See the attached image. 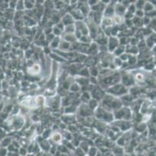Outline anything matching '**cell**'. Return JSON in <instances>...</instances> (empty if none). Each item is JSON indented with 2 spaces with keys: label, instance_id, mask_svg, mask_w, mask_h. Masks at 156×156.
Returning a JSON list of instances; mask_svg holds the SVG:
<instances>
[{
  "label": "cell",
  "instance_id": "36",
  "mask_svg": "<svg viewBox=\"0 0 156 156\" xmlns=\"http://www.w3.org/2000/svg\"><path fill=\"white\" fill-rule=\"evenodd\" d=\"M75 112V106H69L67 107L65 109V113H74Z\"/></svg>",
  "mask_w": 156,
  "mask_h": 156
},
{
  "label": "cell",
  "instance_id": "47",
  "mask_svg": "<svg viewBox=\"0 0 156 156\" xmlns=\"http://www.w3.org/2000/svg\"><path fill=\"white\" fill-rule=\"evenodd\" d=\"M74 27V26H72V24L68 26V27H69V28H71V27ZM68 27H67V28H68ZM66 31H68V29H66ZM74 31H75V29H72V30H71V29H69V31H67V32H68V33H69V32H73Z\"/></svg>",
  "mask_w": 156,
  "mask_h": 156
},
{
  "label": "cell",
  "instance_id": "17",
  "mask_svg": "<svg viewBox=\"0 0 156 156\" xmlns=\"http://www.w3.org/2000/svg\"><path fill=\"white\" fill-rule=\"evenodd\" d=\"M124 50H125V46L121 45V46H118L114 52H115V54L117 56H121L122 54L123 53Z\"/></svg>",
  "mask_w": 156,
  "mask_h": 156
},
{
  "label": "cell",
  "instance_id": "26",
  "mask_svg": "<svg viewBox=\"0 0 156 156\" xmlns=\"http://www.w3.org/2000/svg\"><path fill=\"white\" fill-rule=\"evenodd\" d=\"M58 152H59L61 154L62 153H66V152H68V148H66L65 145H60L58 147Z\"/></svg>",
  "mask_w": 156,
  "mask_h": 156
},
{
  "label": "cell",
  "instance_id": "34",
  "mask_svg": "<svg viewBox=\"0 0 156 156\" xmlns=\"http://www.w3.org/2000/svg\"><path fill=\"white\" fill-rule=\"evenodd\" d=\"M145 16L146 17H156V10H153L152 11H151V12L149 13H145Z\"/></svg>",
  "mask_w": 156,
  "mask_h": 156
},
{
  "label": "cell",
  "instance_id": "37",
  "mask_svg": "<svg viewBox=\"0 0 156 156\" xmlns=\"http://www.w3.org/2000/svg\"><path fill=\"white\" fill-rule=\"evenodd\" d=\"M151 22V18L148 17H144L143 18V23H144V25H149Z\"/></svg>",
  "mask_w": 156,
  "mask_h": 156
},
{
  "label": "cell",
  "instance_id": "13",
  "mask_svg": "<svg viewBox=\"0 0 156 156\" xmlns=\"http://www.w3.org/2000/svg\"><path fill=\"white\" fill-rule=\"evenodd\" d=\"M146 127H146L145 123H138V125L136 126V130L138 132L142 133V132H144V130H145Z\"/></svg>",
  "mask_w": 156,
  "mask_h": 156
},
{
  "label": "cell",
  "instance_id": "43",
  "mask_svg": "<svg viewBox=\"0 0 156 156\" xmlns=\"http://www.w3.org/2000/svg\"><path fill=\"white\" fill-rule=\"evenodd\" d=\"M54 36L53 35V34H48L47 36V41H52V40H54Z\"/></svg>",
  "mask_w": 156,
  "mask_h": 156
},
{
  "label": "cell",
  "instance_id": "22",
  "mask_svg": "<svg viewBox=\"0 0 156 156\" xmlns=\"http://www.w3.org/2000/svg\"><path fill=\"white\" fill-rule=\"evenodd\" d=\"M97 154V148H94V147H91L89 149L88 155L89 156H96Z\"/></svg>",
  "mask_w": 156,
  "mask_h": 156
},
{
  "label": "cell",
  "instance_id": "29",
  "mask_svg": "<svg viewBox=\"0 0 156 156\" xmlns=\"http://www.w3.org/2000/svg\"><path fill=\"white\" fill-rule=\"evenodd\" d=\"M61 46H62V49H69L70 48V44L68 43V41H62L61 43Z\"/></svg>",
  "mask_w": 156,
  "mask_h": 156
},
{
  "label": "cell",
  "instance_id": "31",
  "mask_svg": "<svg viewBox=\"0 0 156 156\" xmlns=\"http://www.w3.org/2000/svg\"><path fill=\"white\" fill-rule=\"evenodd\" d=\"M53 140L56 142L61 141V140H62V135H61L60 134H58V133H57V134H54L53 136Z\"/></svg>",
  "mask_w": 156,
  "mask_h": 156
},
{
  "label": "cell",
  "instance_id": "32",
  "mask_svg": "<svg viewBox=\"0 0 156 156\" xmlns=\"http://www.w3.org/2000/svg\"><path fill=\"white\" fill-rule=\"evenodd\" d=\"M127 40H128V38H127V37H123L120 39L119 42L123 46H124V45H126L127 43H128V42H129V41H127Z\"/></svg>",
  "mask_w": 156,
  "mask_h": 156
},
{
  "label": "cell",
  "instance_id": "28",
  "mask_svg": "<svg viewBox=\"0 0 156 156\" xmlns=\"http://www.w3.org/2000/svg\"><path fill=\"white\" fill-rule=\"evenodd\" d=\"M136 17H139V18H143L144 17V12L141 10H137L135 12Z\"/></svg>",
  "mask_w": 156,
  "mask_h": 156
},
{
  "label": "cell",
  "instance_id": "44",
  "mask_svg": "<svg viewBox=\"0 0 156 156\" xmlns=\"http://www.w3.org/2000/svg\"><path fill=\"white\" fill-rule=\"evenodd\" d=\"M53 31H54V33L56 35H59L60 34H61V32H62V31H61L58 27H55V28L53 30Z\"/></svg>",
  "mask_w": 156,
  "mask_h": 156
},
{
  "label": "cell",
  "instance_id": "19",
  "mask_svg": "<svg viewBox=\"0 0 156 156\" xmlns=\"http://www.w3.org/2000/svg\"><path fill=\"white\" fill-rule=\"evenodd\" d=\"M89 107L92 110H93V109L96 108V107L97 106V101L95 100V99H90V101L89 102Z\"/></svg>",
  "mask_w": 156,
  "mask_h": 156
},
{
  "label": "cell",
  "instance_id": "24",
  "mask_svg": "<svg viewBox=\"0 0 156 156\" xmlns=\"http://www.w3.org/2000/svg\"><path fill=\"white\" fill-rule=\"evenodd\" d=\"M60 43V39L59 38H54L53 41H52V48H57L58 45H59Z\"/></svg>",
  "mask_w": 156,
  "mask_h": 156
},
{
  "label": "cell",
  "instance_id": "35",
  "mask_svg": "<svg viewBox=\"0 0 156 156\" xmlns=\"http://www.w3.org/2000/svg\"><path fill=\"white\" fill-rule=\"evenodd\" d=\"M129 52L132 54H138V47H136V46H131V47H130V51Z\"/></svg>",
  "mask_w": 156,
  "mask_h": 156
},
{
  "label": "cell",
  "instance_id": "11",
  "mask_svg": "<svg viewBox=\"0 0 156 156\" xmlns=\"http://www.w3.org/2000/svg\"><path fill=\"white\" fill-rule=\"evenodd\" d=\"M88 49H89L88 51H87V52H88L89 54H93V52L97 51V49H98V46H97V43H93L90 46H89V47L88 48Z\"/></svg>",
  "mask_w": 156,
  "mask_h": 156
},
{
  "label": "cell",
  "instance_id": "12",
  "mask_svg": "<svg viewBox=\"0 0 156 156\" xmlns=\"http://www.w3.org/2000/svg\"><path fill=\"white\" fill-rule=\"evenodd\" d=\"M80 100L82 101V102H89L90 101V95L87 92H84L82 94V95L81 96Z\"/></svg>",
  "mask_w": 156,
  "mask_h": 156
},
{
  "label": "cell",
  "instance_id": "25",
  "mask_svg": "<svg viewBox=\"0 0 156 156\" xmlns=\"http://www.w3.org/2000/svg\"><path fill=\"white\" fill-rule=\"evenodd\" d=\"M79 75H82V76L87 77L89 76V71L87 68H83L82 70L79 71Z\"/></svg>",
  "mask_w": 156,
  "mask_h": 156
},
{
  "label": "cell",
  "instance_id": "21",
  "mask_svg": "<svg viewBox=\"0 0 156 156\" xmlns=\"http://www.w3.org/2000/svg\"><path fill=\"white\" fill-rule=\"evenodd\" d=\"M65 39L66 41H71V42H74L75 41V36L73 35H72V34H68V35H67V36H65Z\"/></svg>",
  "mask_w": 156,
  "mask_h": 156
},
{
  "label": "cell",
  "instance_id": "41",
  "mask_svg": "<svg viewBox=\"0 0 156 156\" xmlns=\"http://www.w3.org/2000/svg\"><path fill=\"white\" fill-rule=\"evenodd\" d=\"M150 38H152V40L153 41V42L155 43V45H156V33L155 32H154V31H153V32L152 33V35H150Z\"/></svg>",
  "mask_w": 156,
  "mask_h": 156
},
{
  "label": "cell",
  "instance_id": "39",
  "mask_svg": "<svg viewBox=\"0 0 156 156\" xmlns=\"http://www.w3.org/2000/svg\"><path fill=\"white\" fill-rule=\"evenodd\" d=\"M7 155V150L6 148H1L0 149V156H6Z\"/></svg>",
  "mask_w": 156,
  "mask_h": 156
},
{
  "label": "cell",
  "instance_id": "40",
  "mask_svg": "<svg viewBox=\"0 0 156 156\" xmlns=\"http://www.w3.org/2000/svg\"><path fill=\"white\" fill-rule=\"evenodd\" d=\"M49 134H51V130H46L45 131H44V133L43 134V139L44 138H47L48 137H49Z\"/></svg>",
  "mask_w": 156,
  "mask_h": 156
},
{
  "label": "cell",
  "instance_id": "27",
  "mask_svg": "<svg viewBox=\"0 0 156 156\" xmlns=\"http://www.w3.org/2000/svg\"><path fill=\"white\" fill-rule=\"evenodd\" d=\"M98 72H99V71H98V70L97 69V67H95V66H93V67H91L90 73H89V74H90L91 75H92V76L97 77V75L99 74Z\"/></svg>",
  "mask_w": 156,
  "mask_h": 156
},
{
  "label": "cell",
  "instance_id": "38",
  "mask_svg": "<svg viewBox=\"0 0 156 156\" xmlns=\"http://www.w3.org/2000/svg\"><path fill=\"white\" fill-rule=\"evenodd\" d=\"M30 2H29V1H26V2H24V6L27 9V10H30L31 7L33 6V5L31 4Z\"/></svg>",
  "mask_w": 156,
  "mask_h": 156
},
{
  "label": "cell",
  "instance_id": "18",
  "mask_svg": "<svg viewBox=\"0 0 156 156\" xmlns=\"http://www.w3.org/2000/svg\"><path fill=\"white\" fill-rule=\"evenodd\" d=\"M144 4H145V1H137L134 5H135L136 6V9L141 10H143Z\"/></svg>",
  "mask_w": 156,
  "mask_h": 156
},
{
  "label": "cell",
  "instance_id": "46",
  "mask_svg": "<svg viewBox=\"0 0 156 156\" xmlns=\"http://www.w3.org/2000/svg\"><path fill=\"white\" fill-rule=\"evenodd\" d=\"M119 152V151H118V148H117V147H116L115 149H114V151H113V152H114L115 154H117V152ZM117 154L118 155L123 154V148H120V152L119 153H117Z\"/></svg>",
  "mask_w": 156,
  "mask_h": 156
},
{
  "label": "cell",
  "instance_id": "14",
  "mask_svg": "<svg viewBox=\"0 0 156 156\" xmlns=\"http://www.w3.org/2000/svg\"><path fill=\"white\" fill-rule=\"evenodd\" d=\"M145 45H146V46L148 48V49H153V47L155 45L154 42H153V41L152 40V38H150V36H148V37L146 38Z\"/></svg>",
  "mask_w": 156,
  "mask_h": 156
},
{
  "label": "cell",
  "instance_id": "9",
  "mask_svg": "<svg viewBox=\"0 0 156 156\" xmlns=\"http://www.w3.org/2000/svg\"><path fill=\"white\" fill-rule=\"evenodd\" d=\"M113 12H114V8H113V6H107V9H105V16L108 18L109 17L112 16Z\"/></svg>",
  "mask_w": 156,
  "mask_h": 156
},
{
  "label": "cell",
  "instance_id": "2",
  "mask_svg": "<svg viewBox=\"0 0 156 156\" xmlns=\"http://www.w3.org/2000/svg\"><path fill=\"white\" fill-rule=\"evenodd\" d=\"M92 96L95 100L102 99L105 97V91L99 88H96L92 91Z\"/></svg>",
  "mask_w": 156,
  "mask_h": 156
},
{
  "label": "cell",
  "instance_id": "8",
  "mask_svg": "<svg viewBox=\"0 0 156 156\" xmlns=\"http://www.w3.org/2000/svg\"><path fill=\"white\" fill-rule=\"evenodd\" d=\"M40 145L41 146V148H42V149H43L44 152H49L50 151L51 145H50L49 143H48L47 141H45V140H43V141L41 142V144H40Z\"/></svg>",
  "mask_w": 156,
  "mask_h": 156
},
{
  "label": "cell",
  "instance_id": "15",
  "mask_svg": "<svg viewBox=\"0 0 156 156\" xmlns=\"http://www.w3.org/2000/svg\"><path fill=\"white\" fill-rule=\"evenodd\" d=\"M123 84L125 85H132L134 84L133 78H131L130 76H126L123 77Z\"/></svg>",
  "mask_w": 156,
  "mask_h": 156
},
{
  "label": "cell",
  "instance_id": "45",
  "mask_svg": "<svg viewBox=\"0 0 156 156\" xmlns=\"http://www.w3.org/2000/svg\"><path fill=\"white\" fill-rule=\"evenodd\" d=\"M120 60H124V61H126V60H128V55H127V53L122 54L121 56H120Z\"/></svg>",
  "mask_w": 156,
  "mask_h": 156
},
{
  "label": "cell",
  "instance_id": "10",
  "mask_svg": "<svg viewBox=\"0 0 156 156\" xmlns=\"http://www.w3.org/2000/svg\"><path fill=\"white\" fill-rule=\"evenodd\" d=\"M73 13V17L76 18L77 20H82L83 19V14L82 13L80 10H76L72 12Z\"/></svg>",
  "mask_w": 156,
  "mask_h": 156
},
{
  "label": "cell",
  "instance_id": "33",
  "mask_svg": "<svg viewBox=\"0 0 156 156\" xmlns=\"http://www.w3.org/2000/svg\"><path fill=\"white\" fill-rule=\"evenodd\" d=\"M155 64L152 63H147L145 64V66H144V68H145L146 70H153L155 69Z\"/></svg>",
  "mask_w": 156,
  "mask_h": 156
},
{
  "label": "cell",
  "instance_id": "16",
  "mask_svg": "<svg viewBox=\"0 0 156 156\" xmlns=\"http://www.w3.org/2000/svg\"><path fill=\"white\" fill-rule=\"evenodd\" d=\"M115 9L118 13H123L126 11V7L123 4H117Z\"/></svg>",
  "mask_w": 156,
  "mask_h": 156
},
{
  "label": "cell",
  "instance_id": "42",
  "mask_svg": "<svg viewBox=\"0 0 156 156\" xmlns=\"http://www.w3.org/2000/svg\"><path fill=\"white\" fill-rule=\"evenodd\" d=\"M9 144H10V139H9V138H7V139H5L4 141H3L2 146H3V147H6V145H9Z\"/></svg>",
  "mask_w": 156,
  "mask_h": 156
},
{
  "label": "cell",
  "instance_id": "30",
  "mask_svg": "<svg viewBox=\"0 0 156 156\" xmlns=\"http://www.w3.org/2000/svg\"><path fill=\"white\" fill-rule=\"evenodd\" d=\"M76 156H86V153L81 149L80 148H78L75 149Z\"/></svg>",
  "mask_w": 156,
  "mask_h": 156
},
{
  "label": "cell",
  "instance_id": "3",
  "mask_svg": "<svg viewBox=\"0 0 156 156\" xmlns=\"http://www.w3.org/2000/svg\"><path fill=\"white\" fill-rule=\"evenodd\" d=\"M119 40L115 37H110L109 39V51L113 52L118 47Z\"/></svg>",
  "mask_w": 156,
  "mask_h": 156
},
{
  "label": "cell",
  "instance_id": "23",
  "mask_svg": "<svg viewBox=\"0 0 156 156\" xmlns=\"http://www.w3.org/2000/svg\"><path fill=\"white\" fill-rule=\"evenodd\" d=\"M137 63V57L134 56H128V64L129 65H134Z\"/></svg>",
  "mask_w": 156,
  "mask_h": 156
},
{
  "label": "cell",
  "instance_id": "5",
  "mask_svg": "<svg viewBox=\"0 0 156 156\" xmlns=\"http://www.w3.org/2000/svg\"><path fill=\"white\" fill-rule=\"evenodd\" d=\"M63 24L66 25V26H69V25L73 24V18L70 14L65 15L63 17V21H62Z\"/></svg>",
  "mask_w": 156,
  "mask_h": 156
},
{
  "label": "cell",
  "instance_id": "20",
  "mask_svg": "<svg viewBox=\"0 0 156 156\" xmlns=\"http://www.w3.org/2000/svg\"><path fill=\"white\" fill-rule=\"evenodd\" d=\"M79 89H80V87L78 84H72L70 87V91L72 92H77L79 91Z\"/></svg>",
  "mask_w": 156,
  "mask_h": 156
},
{
  "label": "cell",
  "instance_id": "48",
  "mask_svg": "<svg viewBox=\"0 0 156 156\" xmlns=\"http://www.w3.org/2000/svg\"><path fill=\"white\" fill-rule=\"evenodd\" d=\"M60 156H68V154H66V153H62V154H61V155Z\"/></svg>",
  "mask_w": 156,
  "mask_h": 156
},
{
  "label": "cell",
  "instance_id": "6",
  "mask_svg": "<svg viewBox=\"0 0 156 156\" xmlns=\"http://www.w3.org/2000/svg\"><path fill=\"white\" fill-rule=\"evenodd\" d=\"M153 10H155V6H153L150 2H145L144 9H143V11L144 12V14L147 13L151 12V11H152Z\"/></svg>",
  "mask_w": 156,
  "mask_h": 156
},
{
  "label": "cell",
  "instance_id": "4",
  "mask_svg": "<svg viewBox=\"0 0 156 156\" xmlns=\"http://www.w3.org/2000/svg\"><path fill=\"white\" fill-rule=\"evenodd\" d=\"M93 113V111L89 107V105L84 104L80 107V114L82 116H89Z\"/></svg>",
  "mask_w": 156,
  "mask_h": 156
},
{
  "label": "cell",
  "instance_id": "1",
  "mask_svg": "<svg viewBox=\"0 0 156 156\" xmlns=\"http://www.w3.org/2000/svg\"><path fill=\"white\" fill-rule=\"evenodd\" d=\"M109 92L114 95H123L127 92V91L122 84H116L109 89Z\"/></svg>",
  "mask_w": 156,
  "mask_h": 156
},
{
  "label": "cell",
  "instance_id": "7",
  "mask_svg": "<svg viewBox=\"0 0 156 156\" xmlns=\"http://www.w3.org/2000/svg\"><path fill=\"white\" fill-rule=\"evenodd\" d=\"M96 63H97V60H95L93 57H89L85 60V64L86 65V66H91V67H93V66H95V64Z\"/></svg>",
  "mask_w": 156,
  "mask_h": 156
}]
</instances>
